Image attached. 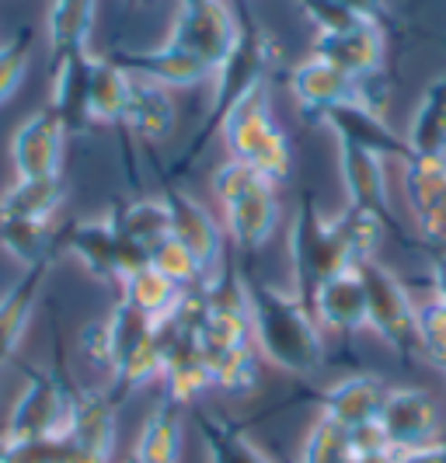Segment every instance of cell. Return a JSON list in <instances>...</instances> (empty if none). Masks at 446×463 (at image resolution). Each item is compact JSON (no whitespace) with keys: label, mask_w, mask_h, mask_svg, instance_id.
<instances>
[{"label":"cell","mask_w":446,"mask_h":463,"mask_svg":"<svg viewBox=\"0 0 446 463\" xmlns=\"http://www.w3.org/2000/svg\"><path fill=\"white\" fill-rule=\"evenodd\" d=\"M244 297L261 359L289 376H314L325 370V338L310 307L255 276H244Z\"/></svg>","instance_id":"6da1fadb"},{"label":"cell","mask_w":446,"mask_h":463,"mask_svg":"<svg viewBox=\"0 0 446 463\" xmlns=\"http://www.w3.org/2000/svg\"><path fill=\"white\" fill-rule=\"evenodd\" d=\"M276 63H280L276 43H272L255 22L241 18V22H237V43H234V49H231V56L213 70L210 118H206V126L199 129V139L188 146L185 161L195 157V154H203V146L220 133V122L231 116V109H234L241 98H248L259 84H265Z\"/></svg>","instance_id":"7a4b0ae2"},{"label":"cell","mask_w":446,"mask_h":463,"mask_svg":"<svg viewBox=\"0 0 446 463\" xmlns=\"http://www.w3.org/2000/svg\"><path fill=\"white\" fill-rule=\"evenodd\" d=\"M220 137L223 146L231 150L234 161L251 164L261 178H269L280 188L293 175V146L280 122L272 118L269 109V80L259 84L248 98H241L231 116L220 122Z\"/></svg>","instance_id":"3957f363"},{"label":"cell","mask_w":446,"mask_h":463,"mask_svg":"<svg viewBox=\"0 0 446 463\" xmlns=\"http://www.w3.org/2000/svg\"><path fill=\"white\" fill-rule=\"evenodd\" d=\"M289 269H293V297L304 307L314 303V293L331 276L356 269L338 231L318 213L314 199H304L289 220Z\"/></svg>","instance_id":"277c9868"},{"label":"cell","mask_w":446,"mask_h":463,"mask_svg":"<svg viewBox=\"0 0 446 463\" xmlns=\"http://www.w3.org/2000/svg\"><path fill=\"white\" fill-rule=\"evenodd\" d=\"M356 272L366 286V327L376 331L380 342H387L401 359H412L419 352V303L408 297L401 279L376 258L356 265Z\"/></svg>","instance_id":"5b68a950"},{"label":"cell","mask_w":446,"mask_h":463,"mask_svg":"<svg viewBox=\"0 0 446 463\" xmlns=\"http://www.w3.org/2000/svg\"><path fill=\"white\" fill-rule=\"evenodd\" d=\"M22 394L11 404V415H7V429H4V439L7 442H32V439H60L63 429H67V418H71V401L73 387L56 376V373L43 370H24Z\"/></svg>","instance_id":"8992f818"},{"label":"cell","mask_w":446,"mask_h":463,"mask_svg":"<svg viewBox=\"0 0 446 463\" xmlns=\"http://www.w3.org/2000/svg\"><path fill=\"white\" fill-rule=\"evenodd\" d=\"M171 46L199 56L210 70H216L237 43V18L227 0H178Z\"/></svg>","instance_id":"52a82bcc"},{"label":"cell","mask_w":446,"mask_h":463,"mask_svg":"<svg viewBox=\"0 0 446 463\" xmlns=\"http://www.w3.org/2000/svg\"><path fill=\"white\" fill-rule=\"evenodd\" d=\"M60 244H63V251H71L101 282H122L133 269L147 265V255L119 237L112 216L77 220V223H71L67 231L60 233Z\"/></svg>","instance_id":"ba28073f"},{"label":"cell","mask_w":446,"mask_h":463,"mask_svg":"<svg viewBox=\"0 0 446 463\" xmlns=\"http://www.w3.org/2000/svg\"><path fill=\"white\" fill-rule=\"evenodd\" d=\"M380 429L394 453L422 449L443 439V415L436 397L422 387H391L380 411Z\"/></svg>","instance_id":"9c48e42d"},{"label":"cell","mask_w":446,"mask_h":463,"mask_svg":"<svg viewBox=\"0 0 446 463\" xmlns=\"http://www.w3.org/2000/svg\"><path fill=\"white\" fill-rule=\"evenodd\" d=\"M401 185L422 241L432 248H446V154H412L401 164Z\"/></svg>","instance_id":"30bf717a"},{"label":"cell","mask_w":446,"mask_h":463,"mask_svg":"<svg viewBox=\"0 0 446 463\" xmlns=\"http://www.w3.org/2000/svg\"><path fill=\"white\" fill-rule=\"evenodd\" d=\"M321 126H328L335 133V143H349V146H359V150H370L384 161L404 164L412 157L404 137H398L391 129V122L380 116V109H374L370 101L335 105L331 112L321 116Z\"/></svg>","instance_id":"8fae6325"},{"label":"cell","mask_w":446,"mask_h":463,"mask_svg":"<svg viewBox=\"0 0 446 463\" xmlns=\"http://www.w3.org/2000/svg\"><path fill=\"white\" fill-rule=\"evenodd\" d=\"M289 91L297 98V105L304 109V118H310V122H321V116L331 112L335 105L370 101L366 84L353 80L349 73H342L338 67H331L328 60H318V56H307L304 63L293 67Z\"/></svg>","instance_id":"7c38bea8"},{"label":"cell","mask_w":446,"mask_h":463,"mask_svg":"<svg viewBox=\"0 0 446 463\" xmlns=\"http://www.w3.org/2000/svg\"><path fill=\"white\" fill-rule=\"evenodd\" d=\"M161 199L171 216V237L182 241L192 251V258L199 261L203 282H206L220 272V261H223V227L213 220V213L203 203H195L192 195L178 192V188H167Z\"/></svg>","instance_id":"4fadbf2b"},{"label":"cell","mask_w":446,"mask_h":463,"mask_svg":"<svg viewBox=\"0 0 446 463\" xmlns=\"http://www.w3.org/2000/svg\"><path fill=\"white\" fill-rule=\"evenodd\" d=\"M67 129L49 109H39L24 118L11 137V161L18 178H56L63 164Z\"/></svg>","instance_id":"5bb4252c"},{"label":"cell","mask_w":446,"mask_h":463,"mask_svg":"<svg viewBox=\"0 0 446 463\" xmlns=\"http://www.w3.org/2000/svg\"><path fill=\"white\" fill-rule=\"evenodd\" d=\"M314 56L328 60L331 67L349 73L353 80L366 84L384 67V28L380 22H359L349 32H318L314 35Z\"/></svg>","instance_id":"9a60e30c"},{"label":"cell","mask_w":446,"mask_h":463,"mask_svg":"<svg viewBox=\"0 0 446 463\" xmlns=\"http://www.w3.org/2000/svg\"><path fill=\"white\" fill-rule=\"evenodd\" d=\"M116 397L109 391H73L71 401V418H67V429L60 439L98 457V460L112 463L116 453Z\"/></svg>","instance_id":"2e32d148"},{"label":"cell","mask_w":446,"mask_h":463,"mask_svg":"<svg viewBox=\"0 0 446 463\" xmlns=\"http://www.w3.org/2000/svg\"><path fill=\"white\" fill-rule=\"evenodd\" d=\"M109 60H116L126 73L143 77L150 84H161L167 91L171 88H192V84L213 80V70L199 56L171 46V43H165V46L157 49H116V52H109Z\"/></svg>","instance_id":"e0dca14e"},{"label":"cell","mask_w":446,"mask_h":463,"mask_svg":"<svg viewBox=\"0 0 446 463\" xmlns=\"http://www.w3.org/2000/svg\"><path fill=\"white\" fill-rule=\"evenodd\" d=\"M338 171H342V185L349 192V206L374 213L376 220H384L387 231L398 233L384 157H376L370 150H359V146H349V143H338Z\"/></svg>","instance_id":"ac0fdd59"},{"label":"cell","mask_w":446,"mask_h":463,"mask_svg":"<svg viewBox=\"0 0 446 463\" xmlns=\"http://www.w3.org/2000/svg\"><path fill=\"white\" fill-rule=\"evenodd\" d=\"M387 391H391V387H387L380 376L353 373V376L331 383L328 391L321 394V418L335 421V425L346 429V432H356V429H363V425H374V421H380Z\"/></svg>","instance_id":"d6986e66"},{"label":"cell","mask_w":446,"mask_h":463,"mask_svg":"<svg viewBox=\"0 0 446 463\" xmlns=\"http://www.w3.org/2000/svg\"><path fill=\"white\" fill-rule=\"evenodd\" d=\"M91 52L67 56L52 67L49 112L63 122L67 133H84L91 122Z\"/></svg>","instance_id":"ffe728a7"},{"label":"cell","mask_w":446,"mask_h":463,"mask_svg":"<svg viewBox=\"0 0 446 463\" xmlns=\"http://www.w3.org/2000/svg\"><path fill=\"white\" fill-rule=\"evenodd\" d=\"M314 321L338 335H356L366 327V286L356 269H346L338 276H331L310 303Z\"/></svg>","instance_id":"44dd1931"},{"label":"cell","mask_w":446,"mask_h":463,"mask_svg":"<svg viewBox=\"0 0 446 463\" xmlns=\"http://www.w3.org/2000/svg\"><path fill=\"white\" fill-rule=\"evenodd\" d=\"M49 269H52V261L24 269L22 279L0 297V370L14 359V352L22 345L24 331L32 325V314H35V303L43 297Z\"/></svg>","instance_id":"7402d4cb"},{"label":"cell","mask_w":446,"mask_h":463,"mask_svg":"<svg viewBox=\"0 0 446 463\" xmlns=\"http://www.w3.org/2000/svg\"><path fill=\"white\" fill-rule=\"evenodd\" d=\"M223 227H227V233H231V241H234L237 248H244V251L261 248L276 233V227H280V195H276V185L255 188L241 203L223 209Z\"/></svg>","instance_id":"603a6c76"},{"label":"cell","mask_w":446,"mask_h":463,"mask_svg":"<svg viewBox=\"0 0 446 463\" xmlns=\"http://www.w3.org/2000/svg\"><path fill=\"white\" fill-rule=\"evenodd\" d=\"M185 449V418L182 404L175 401H157L154 411L143 418V429L133 446V457L140 463H182Z\"/></svg>","instance_id":"cb8c5ba5"},{"label":"cell","mask_w":446,"mask_h":463,"mask_svg":"<svg viewBox=\"0 0 446 463\" xmlns=\"http://www.w3.org/2000/svg\"><path fill=\"white\" fill-rule=\"evenodd\" d=\"M122 122L133 129V137L150 139V143L171 137V129H175V101H171L167 88L150 84L143 77H133L129 80V98H126V118Z\"/></svg>","instance_id":"d4e9b609"},{"label":"cell","mask_w":446,"mask_h":463,"mask_svg":"<svg viewBox=\"0 0 446 463\" xmlns=\"http://www.w3.org/2000/svg\"><path fill=\"white\" fill-rule=\"evenodd\" d=\"M94 7L98 0H52L46 18L49 52H52V67L67 56L88 52V39L94 28Z\"/></svg>","instance_id":"484cf974"},{"label":"cell","mask_w":446,"mask_h":463,"mask_svg":"<svg viewBox=\"0 0 446 463\" xmlns=\"http://www.w3.org/2000/svg\"><path fill=\"white\" fill-rule=\"evenodd\" d=\"M67 199L63 178H18L7 192H0V216L7 220H32V223H52Z\"/></svg>","instance_id":"4316f807"},{"label":"cell","mask_w":446,"mask_h":463,"mask_svg":"<svg viewBox=\"0 0 446 463\" xmlns=\"http://www.w3.org/2000/svg\"><path fill=\"white\" fill-rule=\"evenodd\" d=\"M112 223H116L119 237L147 258L161 241L171 237V216H167L165 199H133L112 213Z\"/></svg>","instance_id":"83f0119b"},{"label":"cell","mask_w":446,"mask_h":463,"mask_svg":"<svg viewBox=\"0 0 446 463\" xmlns=\"http://www.w3.org/2000/svg\"><path fill=\"white\" fill-rule=\"evenodd\" d=\"M404 143L412 154H422V157L446 154V70L425 88L422 101L408 122Z\"/></svg>","instance_id":"f1b7e54d"},{"label":"cell","mask_w":446,"mask_h":463,"mask_svg":"<svg viewBox=\"0 0 446 463\" xmlns=\"http://www.w3.org/2000/svg\"><path fill=\"white\" fill-rule=\"evenodd\" d=\"M195 425H199V436H203L210 463H272L234 421H227L223 415L195 411Z\"/></svg>","instance_id":"f546056e"},{"label":"cell","mask_w":446,"mask_h":463,"mask_svg":"<svg viewBox=\"0 0 446 463\" xmlns=\"http://www.w3.org/2000/svg\"><path fill=\"white\" fill-rule=\"evenodd\" d=\"M0 248L11 258H18L24 269L43 265L63 251L60 233L52 223H32V220H7L0 216Z\"/></svg>","instance_id":"4dcf8cb0"},{"label":"cell","mask_w":446,"mask_h":463,"mask_svg":"<svg viewBox=\"0 0 446 463\" xmlns=\"http://www.w3.org/2000/svg\"><path fill=\"white\" fill-rule=\"evenodd\" d=\"M119 286H122V303L137 307L140 314L154 317V321L167 317V314L178 307L182 293H185V289H178L167 276H161L154 265H140V269H133V272L122 279Z\"/></svg>","instance_id":"1f68e13d"},{"label":"cell","mask_w":446,"mask_h":463,"mask_svg":"<svg viewBox=\"0 0 446 463\" xmlns=\"http://www.w3.org/2000/svg\"><path fill=\"white\" fill-rule=\"evenodd\" d=\"M129 73L109 56H94L91 63V122L119 126L126 118V98H129Z\"/></svg>","instance_id":"d6a6232c"},{"label":"cell","mask_w":446,"mask_h":463,"mask_svg":"<svg viewBox=\"0 0 446 463\" xmlns=\"http://www.w3.org/2000/svg\"><path fill=\"white\" fill-rule=\"evenodd\" d=\"M213 391H223L227 397H248L259 387V355L255 348H227V352H206Z\"/></svg>","instance_id":"836d02e7"},{"label":"cell","mask_w":446,"mask_h":463,"mask_svg":"<svg viewBox=\"0 0 446 463\" xmlns=\"http://www.w3.org/2000/svg\"><path fill=\"white\" fill-rule=\"evenodd\" d=\"M331 227L338 231L342 244H346V251L353 255V265L374 261L376 248H380V241H384V233H387L384 220H376L374 213L356 209V206H346L338 216H331Z\"/></svg>","instance_id":"e575fe53"},{"label":"cell","mask_w":446,"mask_h":463,"mask_svg":"<svg viewBox=\"0 0 446 463\" xmlns=\"http://www.w3.org/2000/svg\"><path fill=\"white\" fill-rule=\"evenodd\" d=\"M32 43H35V28L24 24L0 46V105L7 98H14V91L22 88L28 60H32Z\"/></svg>","instance_id":"d590c367"},{"label":"cell","mask_w":446,"mask_h":463,"mask_svg":"<svg viewBox=\"0 0 446 463\" xmlns=\"http://www.w3.org/2000/svg\"><path fill=\"white\" fill-rule=\"evenodd\" d=\"M349 453H353L349 432L338 429L328 418H318L300 446V463H346Z\"/></svg>","instance_id":"8d00e7d4"},{"label":"cell","mask_w":446,"mask_h":463,"mask_svg":"<svg viewBox=\"0 0 446 463\" xmlns=\"http://www.w3.org/2000/svg\"><path fill=\"white\" fill-rule=\"evenodd\" d=\"M147 265H154L161 276H167L178 289H192V286H199L203 282V272H199V261L192 258L182 241H175V237H167L161 241L150 258H147Z\"/></svg>","instance_id":"74e56055"},{"label":"cell","mask_w":446,"mask_h":463,"mask_svg":"<svg viewBox=\"0 0 446 463\" xmlns=\"http://www.w3.org/2000/svg\"><path fill=\"white\" fill-rule=\"evenodd\" d=\"M210 185H213V195L220 199V206L227 209V206H234V203H241L244 195H251L255 188L272 185V182H269V178H261L251 164L234 161V157H231V161L220 164V167L213 171Z\"/></svg>","instance_id":"f35d334b"},{"label":"cell","mask_w":446,"mask_h":463,"mask_svg":"<svg viewBox=\"0 0 446 463\" xmlns=\"http://www.w3.org/2000/svg\"><path fill=\"white\" fill-rule=\"evenodd\" d=\"M419 352L432 366L446 370V307L440 300L419 307Z\"/></svg>","instance_id":"ab89813d"},{"label":"cell","mask_w":446,"mask_h":463,"mask_svg":"<svg viewBox=\"0 0 446 463\" xmlns=\"http://www.w3.org/2000/svg\"><path fill=\"white\" fill-rule=\"evenodd\" d=\"M297 4L307 14V22H314L318 32H328V35L331 32H349L359 22H366V18H359V14H353L349 7H342L335 0H297Z\"/></svg>","instance_id":"60d3db41"},{"label":"cell","mask_w":446,"mask_h":463,"mask_svg":"<svg viewBox=\"0 0 446 463\" xmlns=\"http://www.w3.org/2000/svg\"><path fill=\"white\" fill-rule=\"evenodd\" d=\"M81 352H84V359L91 363L94 370H105L112 376V342H109V327L105 321H98V325H88L81 331Z\"/></svg>","instance_id":"b9f144b4"},{"label":"cell","mask_w":446,"mask_h":463,"mask_svg":"<svg viewBox=\"0 0 446 463\" xmlns=\"http://www.w3.org/2000/svg\"><path fill=\"white\" fill-rule=\"evenodd\" d=\"M394 463H446V442H432V446H422V449H404V453H394Z\"/></svg>","instance_id":"7bdbcfd3"},{"label":"cell","mask_w":446,"mask_h":463,"mask_svg":"<svg viewBox=\"0 0 446 463\" xmlns=\"http://www.w3.org/2000/svg\"><path fill=\"white\" fill-rule=\"evenodd\" d=\"M342 7H349L359 18H370V22H384L387 18V4L384 0H335Z\"/></svg>","instance_id":"ee69618b"},{"label":"cell","mask_w":446,"mask_h":463,"mask_svg":"<svg viewBox=\"0 0 446 463\" xmlns=\"http://www.w3.org/2000/svg\"><path fill=\"white\" fill-rule=\"evenodd\" d=\"M432 289L436 300L446 307V251H432Z\"/></svg>","instance_id":"f6af8a7d"},{"label":"cell","mask_w":446,"mask_h":463,"mask_svg":"<svg viewBox=\"0 0 446 463\" xmlns=\"http://www.w3.org/2000/svg\"><path fill=\"white\" fill-rule=\"evenodd\" d=\"M346 463H394V453H349Z\"/></svg>","instance_id":"bcb514c9"},{"label":"cell","mask_w":446,"mask_h":463,"mask_svg":"<svg viewBox=\"0 0 446 463\" xmlns=\"http://www.w3.org/2000/svg\"><path fill=\"white\" fill-rule=\"evenodd\" d=\"M126 463H140V460H137V457H129V460H126Z\"/></svg>","instance_id":"7dc6e473"},{"label":"cell","mask_w":446,"mask_h":463,"mask_svg":"<svg viewBox=\"0 0 446 463\" xmlns=\"http://www.w3.org/2000/svg\"><path fill=\"white\" fill-rule=\"evenodd\" d=\"M133 4H150V0H133Z\"/></svg>","instance_id":"c3c4849f"},{"label":"cell","mask_w":446,"mask_h":463,"mask_svg":"<svg viewBox=\"0 0 446 463\" xmlns=\"http://www.w3.org/2000/svg\"><path fill=\"white\" fill-rule=\"evenodd\" d=\"M443 442H446V432H443Z\"/></svg>","instance_id":"681fc988"},{"label":"cell","mask_w":446,"mask_h":463,"mask_svg":"<svg viewBox=\"0 0 446 463\" xmlns=\"http://www.w3.org/2000/svg\"><path fill=\"white\" fill-rule=\"evenodd\" d=\"M443 373H446V370H443Z\"/></svg>","instance_id":"f907efd6"}]
</instances>
